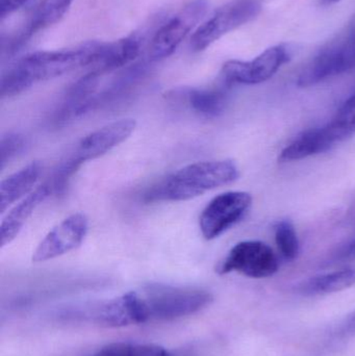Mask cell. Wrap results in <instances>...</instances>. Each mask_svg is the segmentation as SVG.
I'll return each instance as SVG.
<instances>
[{
    "instance_id": "6da1fadb",
    "label": "cell",
    "mask_w": 355,
    "mask_h": 356,
    "mask_svg": "<svg viewBox=\"0 0 355 356\" xmlns=\"http://www.w3.org/2000/svg\"><path fill=\"white\" fill-rule=\"evenodd\" d=\"M101 46L100 42H88L79 47L26 54L2 74L1 97L18 95L35 83L60 76L81 67L94 66Z\"/></svg>"
},
{
    "instance_id": "7a4b0ae2",
    "label": "cell",
    "mask_w": 355,
    "mask_h": 356,
    "mask_svg": "<svg viewBox=\"0 0 355 356\" xmlns=\"http://www.w3.org/2000/svg\"><path fill=\"white\" fill-rule=\"evenodd\" d=\"M239 170L231 161H208L188 165L154 186L147 195L148 201H185L208 191L233 184Z\"/></svg>"
},
{
    "instance_id": "3957f363",
    "label": "cell",
    "mask_w": 355,
    "mask_h": 356,
    "mask_svg": "<svg viewBox=\"0 0 355 356\" xmlns=\"http://www.w3.org/2000/svg\"><path fill=\"white\" fill-rule=\"evenodd\" d=\"M135 125L137 123L133 119H121L108 123L83 138L70 156L60 164L54 179L56 186L66 188L69 178L83 163L100 158L123 143L135 131Z\"/></svg>"
},
{
    "instance_id": "277c9868",
    "label": "cell",
    "mask_w": 355,
    "mask_h": 356,
    "mask_svg": "<svg viewBox=\"0 0 355 356\" xmlns=\"http://www.w3.org/2000/svg\"><path fill=\"white\" fill-rule=\"evenodd\" d=\"M149 320H174L193 315L212 303L208 291L185 286L149 284L141 292Z\"/></svg>"
},
{
    "instance_id": "5b68a950",
    "label": "cell",
    "mask_w": 355,
    "mask_h": 356,
    "mask_svg": "<svg viewBox=\"0 0 355 356\" xmlns=\"http://www.w3.org/2000/svg\"><path fill=\"white\" fill-rule=\"evenodd\" d=\"M261 10L260 0H231L196 29L191 38L192 49L204 51L223 35L254 20Z\"/></svg>"
},
{
    "instance_id": "8992f818",
    "label": "cell",
    "mask_w": 355,
    "mask_h": 356,
    "mask_svg": "<svg viewBox=\"0 0 355 356\" xmlns=\"http://www.w3.org/2000/svg\"><path fill=\"white\" fill-rule=\"evenodd\" d=\"M279 268V259L268 245L245 241L231 248L216 271L220 275L238 272L247 277L266 278L274 275Z\"/></svg>"
},
{
    "instance_id": "52a82bcc",
    "label": "cell",
    "mask_w": 355,
    "mask_h": 356,
    "mask_svg": "<svg viewBox=\"0 0 355 356\" xmlns=\"http://www.w3.org/2000/svg\"><path fill=\"white\" fill-rule=\"evenodd\" d=\"M208 10V2L206 0H193L165 23L152 39L150 45L151 60H160L170 56L204 19Z\"/></svg>"
},
{
    "instance_id": "ba28073f",
    "label": "cell",
    "mask_w": 355,
    "mask_h": 356,
    "mask_svg": "<svg viewBox=\"0 0 355 356\" xmlns=\"http://www.w3.org/2000/svg\"><path fill=\"white\" fill-rule=\"evenodd\" d=\"M245 192H226L215 197L202 211L199 226L206 240H214L237 224L251 207Z\"/></svg>"
},
{
    "instance_id": "9c48e42d",
    "label": "cell",
    "mask_w": 355,
    "mask_h": 356,
    "mask_svg": "<svg viewBox=\"0 0 355 356\" xmlns=\"http://www.w3.org/2000/svg\"><path fill=\"white\" fill-rule=\"evenodd\" d=\"M354 69L355 37L349 33L343 41L333 44L315 56L298 77L297 85L302 88L311 87Z\"/></svg>"
},
{
    "instance_id": "30bf717a",
    "label": "cell",
    "mask_w": 355,
    "mask_h": 356,
    "mask_svg": "<svg viewBox=\"0 0 355 356\" xmlns=\"http://www.w3.org/2000/svg\"><path fill=\"white\" fill-rule=\"evenodd\" d=\"M289 60L287 46H273L249 62L229 60L223 65L222 75L229 83L258 85L270 79Z\"/></svg>"
},
{
    "instance_id": "8fae6325",
    "label": "cell",
    "mask_w": 355,
    "mask_h": 356,
    "mask_svg": "<svg viewBox=\"0 0 355 356\" xmlns=\"http://www.w3.org/2000/svg\"><path fill=\"white\" fill-rule=\"evenodd\" d=\"M88 228L89 223L83 213L69 216L48 232L33 252V261H49L74 250L83 244Z\"/></svg>"
},
{
    "instance_id": "7c38bea8",
    "label": "cell",
    "mask_w": 355,
    "mask_h": 356,
    "mask_svg": "<svg viewBox=\"0 0 355 356\" xmlns=\"http://www.w3.org/2000/svg\"><path fill=\"white\" fill-rule=\"evenodd\" d=\"M98 321L106 327H124L149 321L145 301L140 292H129L106 303L98 314Z\"/></svg>"
},
{
    "instance_id": "4fadbf2b",
    "label": "cell",
    "mask_w": 355,
    "mask_h": 356,
    "mask_svg": "<svg viewBox=\"0 0 355 356\" xmlns=\"http://www.w3.org/2000/svg\"><path fill=\"white\" fill-rule=\"evenodd\" d=\"M51 190V186L48 184H40L8 211L0 226L1 247L10 244L16 238L24 226L25 222L33 215V211L49 196Z\"/></svg>"
},
{
    "instance_id": "5bb4252c",
    "label": "cell",
    "mask_w": 355,
    "mask_h": 356,
    "mask_svg": "<svg viewBox=\"0 0 355 356\" xmlns=\"http://www.w3.org/2000/svg\"><path fill=\"white\" fill-rule=\"evenodd\" d=\"M337 143L329 127L312 129L302 134L287 146L281 152L279 161L281 163L293 162L316 154H324Z\"/></svg>"
},
{
    "instance_id": "9a60e30c",
    "label": "cell",
    "mask_w": 355,
    "mask_h": 356,
    "mask_svg": "<svg viewBox=\"0 0 355 356\" xmlns=\"http://www.w3.org/2000/svg\"><path fill=\"white\" fill-rule=\"evenodd\" d=\"M141 50V42L137 35H129L113 43L102 44L93 72L102 73L116 70L133 62Z\"/></svg>"
},
{
    "instance_id": "2e32d148",
    "label": "cell",
    "mask_w": 355,
    "mask_h": 356,
    "mask_svg": "<svg viewBox=\"0 0 355 356\" xmlns=\"http://www.w3.org/2000/svg\"><path fill=\"white\" fill-rule=\"evenodd\" d=\"M41 164L33 162L14 175H10L0 184V211L6 213V209L14 204L25 195L33 192L35 182L41 175Z\"/></svg>"
},
{
    "instance_id": "e0dca14e",
    "label": "cell",
    "mask_w": 355,
    "mask_h": 356,
    "mask_svg": "<svg viewBox=\"0 0 355 356\" xmlns=\"http://www.w3.org/2000/svg\"><path fill=\"white\" fill-rule=\"evenodd\" d=\"M355 284V269L340 270L308 278L298 286V292L306 296L331 294L352 288Z\"/></svg>"
},
{
    "instance_id": "ac0fdd59",
    "label": "cell",
    "mask_w": 355,
    "mask_h": 356,
    "mask_svg": "<svg viewBox=\"0 0 355 356\" xmlns=\"http://www.w3.org/2000/svg\"><path fill=\"white\" fill-rule=\"evenodd\" d=\"M191 108L202 116H220L226 106V95L220 90L191 89L185 92Z\"/></svg>"
},
{
    "instance_id": "d6986e66",
    "label": "cell",
    "mask_w": 355,
    "mask_h": 356,
    "mask_svg": "<svg viewBox=\"0 0 355 356\" xmlns=\"http://www.w3.org/2000/svg\"><path fill=\"white\" fill-rule=\"evenodd\" d=\"M74 0H42L27 27L28 35L58 22L68 12Z\"/></svg>"
},
{
    "instance_id": "ffe728a7",
    "label": "cell",
    "mask_w": 355,
    "mask_h": 356,
    "mask_svg": "<svg viewBox=\"0 0 355 356\" xmlns=\"http://www.w3.org/2000/svg\"><path fill=\"white\" fill-rule=\"evenodd\" d=\"M327 127L338 143L355 135V94L342 106Z\"/></svg>"
},
{
    "instance_id": "44dd1931",
    "label": "cell",
    "mask_w": 355,
    "mask_h": 356,
    "mask_svg": "<svg viewBox=\"0 0 355 356\" xmlns=\"http://www.w3.org/2000/svg\"><path fill=\"white\" fill-rule=\"evenodd\" d=\"M92 356H179L158 345L114 343L100 349Z\"/></svg>"
},
{
    "instance_id": "7402d4cb",
    "label": "cell",
    "mask_w": 355,
    "mask_h": 356,
    "mask_svg": "<svg viewBox=\"0 0 355 356\" xmlns=\"http://www.w3.org/2000/svg\"><path fill=\"white\" fill-rule=\"evenodd\" d=\"M275 241L281 257L294 261L299 254V241L293 224L288 220L279 222L275 227Z\"/></svg>"
},
{
    "instance_id": "603a6c76",
    "label": "cell",
    "mask_w": 355,
    "mask_h": 356,
    "mask_svg": "<svg viewBox=\"0 0 355 356\" xmlns=\"http://www.w3.org/2000/svg\"><path fill=\"white\" fill-rule=\"evenodd\" d=\"M25 140L19 134L8 133L1 138L0 142V164L3 169L13 159L23 152Z\"/></svg>"
},
{
    "instance_id": "cb8c5ba5",
    "label": "cell",
    "mask_w": 355,
    "mask_h": 356,
    "mask_svg": "<svg viewBox=\"0 0 355 356\" xmlns=\"http://www.w3.org/2000/svg\"><path fill=\"white\" fill-rule=\"evenodd\" d=\"M29 0H0V19L3 20L8 15L20 10Z\"/></svg>"
},
{
    "instance_id": "d4e9b609",
    "label": "cell",
    "mask_w": 355,
    "mask_h": 356,
    "mask_svg": "<svg viewBox=\"0 0 355 356\" xmlns=\"http://www.w3.org/2000/svg\"><path fill=\"white\" fill-rule=\"evenodd\" d=\"M342 332L347 336H355V311L346 318L342 325Z\"/></svg>"
},
{
    "instance_id": "484cf974",
    "label": "cell",
    "mask_w": 355,
    "mask_h": 356,
    "mask_svg": "<svg viewBox=\"0 0 355 356\" xmlns=\"http://www.w3.org/2000/svg\"><path fill=\"white\" fill-rule=\"evenodd\" d=\"M342 259H354L355 261V241L348 244L341 252Z\"/></svg>"
},
{
    "instance_id": "4316f807",
    "label": "cell",
    "mask_w": 355,
    "mask_h": 356,
    "mask_svg": "<svg viewBox=\"0 0 355 356\" xmlns=\"http://www.w3.org/2000/svg\"><path fill=\"white\" fill-rule=\"evenodd\" d=\"M350 35H354L355 37V24L354 25V27H352V31H350Z\"/></svg>"
},
{
    "instance_id": "83f0119b",
    "label": "cell",
    "mask_w": 355,
    "mask_h": 356,
    "mask_svg": "<svg viewBox=\"0 0 355 356\" xmlns=\"http://www.w3.org/2000/svg\"><path fill=\"white\" fill-rule=\"evenodd\" d=\"M327 1H329V2H336V1H338V0H327Z\"/></svg>"
}]
</instances>
